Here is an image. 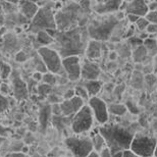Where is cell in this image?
<instances>
[{
  "instance_id": "obj_1",
  "label": "cell",
  "mask_w": 157,
  "mask_h": 157,
  "mask_svg": "<svg viewBox=\"0 0 157 157\" xmlns=\"http://www.w3.org/2000/svg\"><path fill=\"white\" fill-rule=\"evenodd\" d=\"M99 133L105 140L106 146L111 153V156L117 152L130 150L132 141L135 137V132L118 124H105L99 128Z\"/></svg>"
},
{
  "instance_id": "obj_2",
  "label": "cell",
  "mask_w": 157,
  "mask_h": 157,
  "mask_svg": "<svg viewBox=\"0 0 157 157\" xmlns=\"http://www.w3.org/2000/svg\"><path fill=\"white\" fill-rule=\"evenodd\" d=\"M57 41L58 46L60 48L59 55H62V57L67 56H74L86 51L88 43L85 41L83 33L81 28H75V29L59 32L56 31L54 41Z\"/></svg>"
},
{
  "instance_id": "obj_3",
  "label": "cell",
  "mask_w": 157,
  "mask_h": 157,
  "mask_svg": "<svg viewBox=\"0 0 157 157\" xmlns=\"http://www.w3.org/2000/svg\"><path fill=\"white\" fill-rule=\"evenodd\" d=\"M82 10L83 8L78 3L67 2L62 5L58 11L55 12L56 30L63 32L77 28L82 17Z\"/></svg>"
},
{
  "instance_id": "obj_4",
  "label": "cell",
  "mask_w": 157,
  "mask_h": 157,
  "mask_svg": "<svg viewBox=\"0 0 157 157\" xmlns=\"http://www.w3.org/2000/svg\"><path fill=\"white\" fill-rule=\"evenodd\" d=\"M119 21L114 17V14L100 15L99 17L93 20L87 28V32L92 40L106 41L111 39L114 29Z\"/></svg>"
},
{
  "instance_id": "obj_5",
  "label": "cell",
  "mask_w": 157,
  "mask_h": 157,
  "mask_svg": "<svg viewBox=\"0 0 157 157\" xmlns=\"http://www.w3.org/2000/svg\"><path fill=\"white\" fill-rule=\"evenodd\" d=\"M157 139L147 135L137 134L132 141L130 150L139 157H154Z\"/></svg>"
},
{
  "instance_id": "obj_6",
  "label": "cell",
  "mask_w": 157,
  "mask_h": 157,
  "mask_svg": "<svg viewBox=\"0 0 157 157\" xmlns=\"http://www.w3.org/2000/svg\"><path fill=\"white\" fill-rule=\"evenodd\" d=\"M30 30L34 33H38L40 31L56 30L55 12L52 7H40L35 17L32 20Z\"/></svg>"
},
{
  "instance_id": "obj_7",
  "label": "cell",
  "mask_w": 157,
  "mask_h": 157,
  "mask_svg": "<svg viewBox=\"0 0 157 157\" xmlns=\"http://www.w3.org/2000/svg\"><path fill=\"white\" fill-rule=\"evenodd\" d=\"M94 122V115L89 105H84L81 110L71 118V130L75 134L81 135L87 133L92 128Z\"/></svg>"
},
{
  "instance_id": "obj_8",
  "label": "cell",
  "mask_w": 157,
  "mask_h": 157,
  "mask_svg": "<svg viewBox=\"0 0 157 157\" xmlns=\"http://www.w3.org/2000/svg\"><path fill=\"white\" fill-rule=\"evenodd\" d=\"M65 145L73 157H87L94 151L91 138L89 137H68L65 140Z\"/></svg>"
},
{
  "instance_id": "obj_9",
  "label": "cell",
  "mask_w": 157,
  "mask_h": 157,
  "mask_svg": "<svg viewBox=\"0 0 157 157\" xmlns=\"http://www.w3.org/2000/svg\"><path fill=\"white\" fill-rule=\"evenodd\" d=\"M38 54L40 58L45 64L46 70L50 74H57L60 75L62 67V59L59 53L55 49H52L50 47H41L38 49Z\"/></svg>"
},
{
  "instance_id": "obj_10",
  "label": "cell",
  "mask_w": 157,
  "mask_h": 157,
  "mask_svg": "<svg viewBox=\"0 0 157 157\" xmlns=\"http://www.w3.org/2000/svg\"><path fill=\"white\" fill-rule=\"evenodd\" d=\"M88 105L92 111L94 117L100 124H107L109 119V112L108 107L106 105V103L103 101L102 99L98 98V97H92L88 101Z\"/></svg>"
},
{
  "instance_id": "obj_11",
  "label": "cell",
  "mask_w": 157,
  "mask_h": 157,
  "mask_svg": "<svg viewBox=\"0 0 157 157\" xmlns=\"http://www.w3.org/2000/svg\"><path fill=\"white\" fill-rule=\"evenodd\" d=\"M62 67L67 74V78L71 82H76L81 78V59L78 56H67L62 58Z\"/></svg>"
},
{
  "instance_id": "obj_12",
  "label": "cell",
  "mask_w": 157,
  "mask_h": 157,
  "mask_svg": "<svg viewBox=\"0 0 157 157\" xmlns=\"http://www.w3.org/2000/svg\"><path fill=\"white\" fill-rule=\"evenodd\" d=\"M122 1L119 0H107V1H96L91 6L92 10L99 15L114 14L119 10Z\"/></svg>"
},
{
  "instance_id": "obj_13",
  "label": "cell",
  "mask_w": 157,
  "mask_h": 157,
  "mask_svg": "<svg viewBox=\"0 0 157 157\" xmlns=\"http://www.w3.org/2000/svg\"><path fill=\"white\" fill-rule=\"evenodd\" d=\"M84 105V100L77 96H75L74 98L70 100H63L60 103L61 115L64 117H73L75 114L81 110V108Z\"/></svg>"
},
{
  "instance_id": "obj_14",
  "label": "cell",
  "mask_w": 157,
  "mask_h": 157,
  "mask_svg": "<svg viewBox=\"0 0 157 157\" xmlns=\"http://www.w3.org/2000/svg\"><path fill=\"white\" fill-rule=\"evenodd\" d=\"M100 75V68L95 62L86 59L82 65L81 78L85 81H96Z\"/></svg>"
},
{
  "instance_id": "obj_15",
  "label": "cell",
  "mask_w": 157,
  "mask_h": 157,
  "mask_svg": "<svg viewBox=\"0 0 157 157\" xmlns=\"http://www.w3.org/2000/svg\"><path fill=\"white\" fill-rule=\"evenodd\" d=\"M148 7H147L146 1L143 0H134V1H127L124 12L125 14H134L139 17H145L148 13Z\"/></svg>"
},
{
  "instance_id": "obj_16",
  "label": "cell",
  "mask_w": 157,
  "mask_h": 157,
  "mask_svg": "<svg viewBox=\"0 0 157 157\" xmlns=\"http://www.w3.org/2000/svg\"><path fill=\"white\" fill-rule=\"evenodd\" d=\"M17 4H18V8H20L21 12L24 14L25 17L28 18V20H33L40 8L39 6L37 5V3L31 2V1H21V2H18Z\"/></svg>"
},
{
  "instance_id": "obj_17",
  "label": "cell",
  "mask_w": 157,
  "mask_h": 157,
  "mask_svg": "<svg viewBox=\"0 0 157 157\" xmlns=\"http://www.w3.org/2000/svg\"><path fill=\"white\" fill-rule=\"evenodd\" d=\"M86 55L89 60L93 61L95 59H99L101 57V52H102V46L101 43L99 41L95 40H90L88 42L87 48H86Z\"/></svg>"
},
{
  "instance_id": "obj_18",
  "label": "cell",
  "mask_w": 157,
  "mask_h": 157,
  "mask_svg": "<svg viewBox=\"0 0 157 157\" xmlns=\"http://www.w3.org/2000/svg\"><path fill=\"white\" fill-rule=\"evenodd\" d=\"M83 86L86 88L90 98H92V97H96L97 94L100 92V90H101V88H102V83L98 80L86 81Z\"/></svg>"
},
{
  "instance_id": "obj_19",
  "label": "cell",
  "mask_w": 157,
  "mask_h": 157,
  "mask_svg": "<svg viewBox=\"0 0 157 157\" xmlns=\"http://www.w3.org/2000/svg\"><path fill=\"white\" fill-rule=\"evenodd\" d=\"M13 90H14V96L17 99H23L27 95V88L26 85L20 78H15L13 82Z\"/></svg>"
},
{
  "instance_id": "obj_20",
  "label": "cell",
  "mask_w": 157,
  "mask_h": 157,
  "mask_svg": "<svg viewBox=\"0 0 157 157\" xmlns=\"http://www.w3.org/2000/svg\"><path fill=\"white\" fill-rule=\"evenodd\" d=\"M91 142H92L93 145V150L97 153H100L103 149L107 147L106 146L105 140L103 139V137L100 135L99 132L93 135L92 138H91Z\"/></svg>"
},
{
  "instance_id": "obj_21",
  "label": "cell",
  "mask_w": 157,
  "mask_h": 157,
  "mask_svg": "<svg viewBox=\"0 0 157 157\" xmlns=\"http://www.w3.org/2000/svg\"><path fill=\"white\" fill-rule=\"evenodd\" d=\"M50 114H51V107L50 106H43L40 110V114H39V121L41 124V128L42 130H45L48 125L49 122V118H50Z\"/></svg>"
},
{
  "instance_id": "obj_22",
  "label": "cell",
  "mask_w": 157,
  "mask_h": 157,
  "mask_svg": "<svg viewBox=\"0 0 157 157\" xmlns=\"http://www.w3.org/2000/svg\"><path fill=\"white\" fill-rule=\"evenodd\" d=\"M37 42L41 44L43 47H47L54 43V38L50 36L46 31H40L37 33Z\"/></svg>"
},
{
  "instance_id": "obj_23",
  "label": "cell",
  "mask_w": 157,
  "mask_h": 157,
  "mask_svg": "<svg viewBox=\"0 0 157 157\" xmlns=\"http://www.w3.org/2000/svg\"><path fill=\"white\" fill-rule=\"evenodd\" d=\"M147 56H148V52L143 45L135 48V51L133 53V59L135 62H137V63L143 62L147 58Z\"/></svg>"
},
{
  "instance_id": "obj_24",
  "label": "cell",
  "mask_w": 157,
  "mask_h": 157,
  "mask_svg": "<svg viewBox=\"0 0 157 157\" xmlns=\"http://www.w3.org/2000/svg\"><path fill=\"white\" fill-rule=\"evenodd\" d=\"M108 107V112L113 115H117V117H121L124 115L125 112H127V106L124 104H117V103H113V104H110L107 106Z\"/></svg>"
},
{
  "instance_id": "obj_25",
  "label": "cell",
  "mask_w": 157,
  "mask_h": 157,
  "mask_svg": "<svg viewBox=\"0 0 157 157\" xmlns=\"http://www.w3.org/2000/svg\"><path fill=\"white\" fill-rule=\"evenodd\" d=\"M143 46L148 52V55H155L157 54V42L155 39L148 38L143 41Z\"/></svg>"
},
{
  "instance_id": "obj_26",
  "label": "cell",
  "mask_w": 157,
  "mask_h": 157,
  "mask_svg": "<svg viewBox=\"0 0 157 157\" xmlns=\"http://www.w3.org/2000/svg\"><path fill=\"white\" fill-rule=\"evenodd\" d=\"M74 90H75V94H76L77 97H78V98H81L83 100H88V101H89L90 96L87 92L86 88H85L84 86H82V85H78V86H76L74 88Z\"/></svg>"
},
{
  "instance_id": "obj_27",
  "label": "cell",
  "mask_w": 157,
  "mask_h": 157,
  "mask_svg": "<svg viewBox=\"0 0 157 157\" xmlns=\"http://www.w3.org/2000/svg\"><path fill=\"white\" fill-rule=\"evenodd\" d=\"M11 74V67L10 65L5 63L4 61H0V75H1L2 80H6Z\"/></svg>"
},
{
  "instance_id": "obj_28",
  "label": "cell",
  "mask_w": 157,
  "mask_h": 157,
  "mask_svg": "<svg viewBox=\"0 0 157 157\" xmlns=\"http://www.w3.org/2000/svg\"><path fill=\"white\" fill-rule=\"evenodd\" d=\"M135 26H136L137 29L141 31V32H145L147 27L149 26V21H147L145 17H140L139 20L137 21V23L135 24Z\"/></svg>"
},
{
  "instance_id": "obj_29",
  "label": "cell",
  "mask_w": 157,
  "mask_h": 157,
  "mask_svg": "<svg viewBox=\"0 0 157 157\" xmlns=\"http://www.w3.org/2000/svg\"><path fill=\"white\" fill-rule=\"evenodd\" d=\"M51 92V86L46 84H42L38 87V95L40 97H46Z\"/></svg>"
},
{
  "instance_id": "obj_30",
  "label": "cell",
  "mask_w": 157,
  "mask_h": 157,
  "mask_svg": "<svg viewBox=\"0 0 157 157\" xmlns=\"http://www.w3.org/2000/svg\"><path fill=\"white\" fill-rule=\"evenodd\" d=\"M42 81L44 82V84L49 85V86H52V85H54L56 83V77L53 74L46 73V74H43Z\"/></svg>"
},
{
  "instance_id": "obj_31",
  "label": "cell",
  "mask_w": 157,
  "mask_h": 157,
  "mask_svg": "<svg viewBox=\"0 0 157 157\" xmlns=\"http://www.w3.org/2000/svg\"><path fill=\"white\" fill-rule=\"evenodd\" d=\"M145 18L149 21V24L157 25V11H148V13L145 15Z\"/></svg>"
},
{
  "instance_id": "obj_32",
  "label": "cell",
  "mask_w": 157,
  "mask_h": 157,
  "mask_svg": "<svg viewBox=\"0 0 157 157\" xmlns=\"http://www.w3.org/2000/svg\"><path fill=\"white\" fill-rule=\"evenodd\" d=\"M8 107V101L5 98L4 95L0 94V113H2L3 111H5Z\"/></svg>"
},
{
  "instance_id": "obj_33",
  "label": "cell",
  "mask_w": 157,
  "mask_h": 157,
  "mask_svg": "<svg viewBox=\"0 0 157 157\" xmlns=\"http://www.w3.org/2000/svg\"><path fill=\"white\" fill-rule=\"evenodd\" d=\"M135 25H130V26L127 27V30H125V32L124 34V38H128L130 39L132 37L134 36V33H135Z\"/></svg>"
},
{
  "instance_id": "obj_34",
  "label": "cell",
  "mask_w": 157,
  "mask_h": 157,
  "mask_svg": "<svg viewBox=\"0 0 157 157\" xmlns=\"http://www.w3.org/2000/svg\"><path fill=\"white\" fill-rule=\"evenodd\" d=\"M146 33L148 34L149 36L157 34V25L156 24H149V26L147 27V29H146Z\"/></svg>"
},
{
  "instance_id": "obj_35",
  "label": "cell",
  "mask_w": 157,
  "mask_h": 157,
  "mask_svg": "<svg viewBox=\"0 0 157 157\" xmlns=\"http://www.w3.org/2000/svg\"><path fill=\"white\" fill-rule=\"evenodd\" d=\"M51 113L54 114L55 117H61L60 104H53L51 106Z\"/></svg>"
},
{
  "instance_id": "obj_36",
  "label": "cell",
  "mask_w": 157,
  "mask_h": 157,
  "mask_svg": "<svg viewBox=\"0 0 157 157\" xmlns=\"http://www.w3.org/2000/svg\"><path fill=\"white\" fill-rule=\"evenodd\" d=\"M27 59H28V56L24 51H20L17 55H15V60L17 61L24 62V61H26Z\"/></svg>"
},
{
  "instance_id": "obj_37",
  "label": "cell",
  "mask_w": 157,
  "mask_h": 157,
  "mask_svg": "<svg viewBox=\"0 0 157 157\" xmlns=\"http://www.w3.org/2000/svg\"><path fill=\"white\" fill-rule=\"evenodd\" d=\"M125 18H127V21H128L130 25H135L140 17H137V15H134V14H125Z\"/></svg>"
},
{
  "instance_id": "obj_38",
  "label": "cell",
  "mask_w": 157,
  "mask_h": 157,
  "mask_svg": "<svg viewBox=\"0 0 157 157\" xmlns=\"http://www.w3.org/2000/svg\"><path fill=\"white\" fill-rule=\"evenodd\" d=\"M149 11H157V1H146Z\"/></svg>"
},
{
  "instance_id": "obj_39",
  "label": "cell",
  "mask_w": 157,
  "mask_h": 157,
  "mask_svg": "<svg viewBox=\"0 0 157 157\" xmlns=\"http://www.w3.org/2000/svg\"><path fill=\"white\" fill-rule=\"evenodd\" d=\"M76 96V94H75V90L71 89V90H67V93L63 95V100H70L71 98H74V97Z\"/></svg>"
},
{
  "instance_id": "obj_40",
  "label": "cell",
  "mask_w": 157,
  "mask_h": 157,
  "mask_svg": "<svg viewBox=\"0 0 157 157\" xmlns=\"http://www.w3.org/2000/svg\"><path fill=\"white\" fill-rule=\"evenodd\" d=\"M49 101L52 102V103H54V104H60V103L63 101V100L59 99V97L56 96V95H51V96H49Z\"/></svg>"
},
{
  "instance_id": "obj_41",
  "label": "cell",
  "mask_w": 157,
  "mask_h": 157,
  "mask_svg": "<svg viewBox=\"0 0 157 157\" xmlns=\"http://www.w3.org/2000/svg\"><path fill=\"white\" fill-rule=\"evenodd\" d=\"M98 154L100 157H111V153H110V151H109V149L107 148V147L103 149L101 152L98 153Z\"/></svg>"
},
{
  "instance_id": "obj_42",
  "label": "cell",
  "mask_w": 157,
  "mask_h": 157,
  "mask_svg": "<svg viewBox=\"0 0 157 157\" xmlns=\"http://www.w3.org/2000/svg\"><path fill=\"white\" fill-rule=\"evenodd\" d=\"M33 78L37 82H40L42 81L43 78V74L42 73H39V71H36V73L33 74Z\"/></svg>"
},
{
  "instance_id": "obj_43",
  "label": "cell",
  "mask_w": 157,
  "mask_h": 157,
  "mask_svg": "<svg viewBox=\"0 0 157 157\" xmlns=\"http://www.w3.org/2000/svg\"><path fill=\"white\" fill-rule=\"evenodd\" d=\"M122 157H139V156L136 155L135 153H133L131 150H125V151H124V155H122Z\"/></svg>"
},
{
  "instance_id": "obj_44",
  "label": "cell",
  "mask_w": 157,
  "mask_h": 157,
  "mask_svg": "<svg viewBox=\"0 0 157 157\" xmlns=\"http://www.w3.org/2000/svg\"><path fill=\"white\" fill-rule=\"evenodd\" d=\"M0 90H1L2 95H3V94H7L9 92V87L7 86V85L2 84L1 86H0Z\"/></svg>"
},
{
  "instance_id": "obj_45",
  "label": "cell",
  "mask_w": 157,
  "mask_h": 157,
  "mask_svg": "<svg viewBox=\"0 0 157 157\" xmlns=\"http://www.w3.org/2000/svg\"><path fill=\"white\" fill-rule=\"evenodd\" d=\"M8 157H28L26 154L24 153H13V154H10Z\"/></svg>"
},
{
  "instance_id": "obj_46",
  "label": "cell",
  "mask_w": 157,
  "mask_h": 157,
  "mask_svg": "<svg viewBox=\"0 0 157 157\" xmlns=\"http://www.w3.org/2000/svg\"><path fill=\"white\" fill-rule=\"evenodd\" d=\"M87 157H100L99 156V154L97 152H95V151H93V152H91L89 155H88Z\"/></svg>"
},
{
  "instance_id": "obj_47",
  "label": "cell",
  "mask_w": 157,
  "mask_h": 157,
  "mask_svg": "<svg viewBox=\"0 0 157 157\" xmlns=\"http://www.w3.org/2000/svg\"><path fill=\"white\" fill-rule=\"evenodd\" d=\"M122 155H124V152H117L112 155L111 157H122Z\"/></svg>"
},
{
  "instance_id": "obj_48",
  "label": "cell",
  "mask_w": 157,
  "mask_h": 157,
  "mask_svg": "<svg viewBox=\"0 0 157 157\" xmlns=\"http://www.w3.org/2000/svg\"><path fill=\"white\" fill-rule=\"evenodd\" d=\"M154 71H155V73L157 74V58L155 59V70Z\"/></svg>"
},
{
  "instance_id": "obj_49",
  "label": "cell",
  "mask_w": 157,
  "mask_h": 157,
  "mask_svg": "<svg viewBox=\"0 0 157 157\" xmlns=\"http://www.w3.org/2000/svg\"><path fill=\"white\" fill-rule=\"evenodd\" d=\"M154 157H157V147H156V150H155V153H154Z\"/></svg>"
},
{
  "instance_id": "obj_50",
  "label": "cell",
  "mask_w": 157,
  "mask_h": 157,
  "mask_svg": "<svg viewBox=\"0 0 157 157\" xmlns=\"http://www.w3.org/2000/svg\"><path fill=\"white\" fill-rule=\"evenodd\" d=\"M0 78H1V75H0Z\"/></svg>"
}]
</instances>
